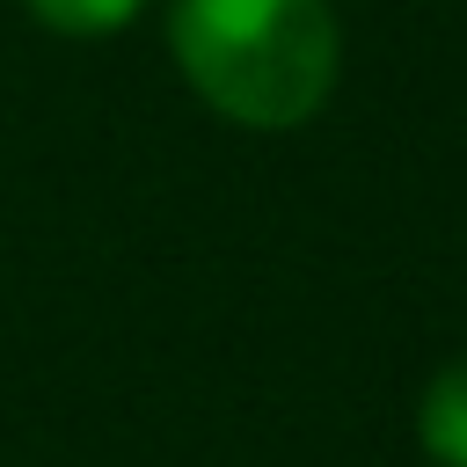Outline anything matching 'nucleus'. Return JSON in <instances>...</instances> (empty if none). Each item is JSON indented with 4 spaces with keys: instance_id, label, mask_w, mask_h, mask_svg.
<instances>
[{
    "instance_id": "1",
    "label": "nucleus",
    "mask_w": 467,
    "mask_h": 467,
    "mask_svg": "<svg viewBox=\"0 0 467 467\" xmlns=\"http://www.w3.org/2000/svg\"><path fill=\"white\" fill-rule=\"evenodd\" d=\"M168 51L182 80L248 131H292L336 88L328 0H168Z\"/></svg>"
},
{
    "instance_id": "2",
    "label": "nucleus",
    "mask_w": 467,
    "mask_h": 467,
    "mask_svg": "<svg viewBox=\"0 0 467 467\" xmlns=\"http://www.w3.org/2000/svg\"><path fill=\"white\" fill-rule=\"evenodd\" d=\"M416 431H423V452H431L438 467H467V358H452V365L423 387Z\"/></svg>"
},
{
    "instance_id": "3",
    "label": "nucleus",
    "mask_w": 467,
    "mask_h": 467,
    "mask_svg": "<svg viewBox=\"0 0 467 467\" xmlns=\"http://www.w3.org/2000/svg\"><path fill=\"white\" fill-rule=\"evenodd\" d=\"M146 0H29L36 22L66 29V36H102V29H124Z\"/></svg>"
}]
</instances>
